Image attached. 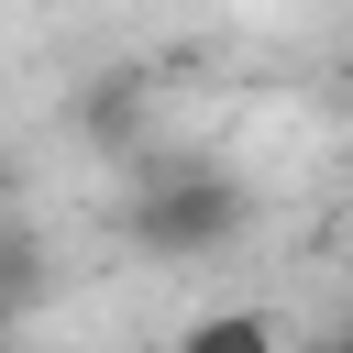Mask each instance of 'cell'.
<instances>
[{
    "label": "cell",
    "mask_w": 353,
    "mask_h": 353,
    "mask_svg": "<svg viewBox=\"0 0 353 353\" xmlns=\"http://www.w3.org/2000/svg\"><path fill=\"white\" fill-rule=\"evenodd\" d=\"M243 221H254V188H243L232 165H210V154L132 176V210H121V232H132L154 265H199V254L243 243Z\"/></svg>",
    "instance_id": "cell-1"
},
{
    "label": "cell",
    "mask_w": 353,
    "mask_h": 353,
    "mask_svg": "<svg viewBox=\"0 0 353 353\" xmlns=\"http://www.w3.org/2000/svg\"><path fill=\"white\" fill-rule=\"evenodd\" d=\"M176 353H287V331H276L265 309H210V320L176 331Z\"/></svg>",
    "instance_id": "cell-2"
},
{
    "label": "cell",
    "mask_w": 353,
    "mask_h": 353,
    "mask_svg": "<svg viewBox=\"0 0 353 353\" xmlns=\"http://www.w3.org/2000/svg\"><path fill=\"white\" fill-rule=\"evenodd\" d=\"M0 342H11V309H0Z\"/></svg>",
    "instance_id": "cell-3"
}]
</instances>
